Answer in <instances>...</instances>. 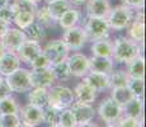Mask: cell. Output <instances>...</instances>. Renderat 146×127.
Masks as SVG:
<instances>
[{
  "label": "cell",
  "instance_id": "1",
  "mask_svg": "<svg viewBox=\"0 0 146 127\" xmlns=\"http://www.w3.org/2000/svg\"><path fill=\"white\" fill-rule=\"evenodd\" d=\"M112 43H113L112 59L119 64H128L137 56L142 55L141 51L144 49V45L136 43L128 37L121 36V37H117Z\"/></svg>",
  "mask_w": 146,
  "mask_h": 127
},
{
  "label": "cell",
  "instance_id": "2",
  "mask_svg": "<svg viewBox=\"0 0 146 127\" xmlns=\"http://www.w3.org/2000/svg\"><path fill=\"white\" fill-rule=\"evenodd\" d=\"M133 19V10L126 5L121 4L114 8H111L106 21L111 31H123L127 29Z\"/></svg>",
  "mask_w": 146,
  "mask_h": 127
},
{
  "label": "cell",
  "instance_id": "3",
  "mask_svg": "<svg viewBox=\"0 0 146 127\" xmlns=\"http://www.w3.org/2000/svg\"><path fill=\"white\" fill-rule=\"evenodd\" d=\"M74 100V92L67 86L52 85L51 88H48V104L47 106L62 111V109L70 108Z\"/></svg>",
  "mask_w": 146,
  "mask_h": 127
},
{
  "label": "cell",
  "instance_id": "4",
  "mask_svg": "<svg viewBox=\"0 0 146 127\" xmlns=\"http://www.w3.org/2000/svg\"><path fill=\"white\" fill-rule=\"evenodd\" d=\"M85 33L88 36V41H100V39H108L111 35V28L107 23L106 18H92L88 17L84 25Z\"/></svg>",
  "mask_w": 146,
  "mask_h": 127
},
{
  "label": "cell",
  "instance_id": "5",
  "mask_svg": "<svg viewBox=\"0 0 146 127\" xmlns=\"http://www.w3.org/2000/svg\"><path fill=\"white\" fill-rule=\"evenodd\" d=\"M5 81L12 93H27L32 89L31 71L24 67H19L10 75L5 76Z\"/></svg>",
  "mask_w": 146,
  "mask_h": 127
},
{
  "label": "cell",
  "instance_id": "6",
  "mask_svg": "<svg viewBox=\"0 0 146 127\" xmlns=\"http://www.w3.org/2000/svg\"><path fill=\"white\" fill-rule=\"evenodd\" d=\"M62 42L66 45L69 51H80L88 42V36L81 25H75L64 32Z\"/></svg>",
  "mask_w": 146,
  "mask_h": 127
},
{
  "label": "cell",
  "instance_id": "7",
  "mask_svg": "<svg viewBox=\"0 0 146 127\" xmlns=\"http://www.w3.org/2000/svg\"><path fill=\"white\" fill-rule=\"evenodd\" d=\"M98 114L104 123H116L122 117V107L108 97L100 102L98 107Z\"/></svg>",
  "mask_w": 146,
  "mask_h": 127
},
{
  "label": "cell",
  "instance_id": "8",
  "mask_svg": "<svg viewBox=\"0 0 146 127\" xmlns=\"http://www.w3.org/2000/svg\"><path fill=\"white\" fill-rule=\"evenodd\" d=\"M69 52L70 51L62 42V39H52V41L47 42L46 46L42 49V53L46 56L51 65L58 63V61L66 60Z\"/></svg>",
  "mask_w": 146,
  "mask_h": 127
},
{
  "label": "cell",
  "instance_id": "9",
  "mask_svg": "<svg viewBox=\"0 0 146 127\" xmlns=\"http://www.w3.org/2000/svg\"><path fill=\"white\" fill-rule=\"evenodd\" d=\"M127 35L131 41L136 42L139 45H144L145 39V15L144 9L135 10L133 19L127 28Z\"/></svg>",
  "mask_w": 146,
  "mask_h": 127
},
{
  "label": "cell",
  "instance_id": "10",
  "mask_svg": "<svg viewBox=\"0 0 146 127\" xmlns=\"http://www.w3.org/2000/svg\"><path fill=\"white\" fill-rule=\"evenodd\" d=\"M67 64L70 67L71 76L84 78L89 72V57L81 52H75L67 56Z\"/></svg>",
  "mask_w": 146,
  "mask_h": 127
},
{
  "label": "cell",
  "instance_id": "11",
  "mask_svg": "<svg viewBox=\"0 0 146 127\" xmlns=\"http://www.w3.org/2000/svg\"><path fill=\"white\" fill-rule=\"evenodd\" d=\"M18 114L21 118V122L24 125L36 127L43 123V108H38V107L32 106L29 103L19 108Z\"/></svg>",
  "mask_w": 146,
  "mask_h": 127
},
{
  "label": "cell",
  "instance_id": "12",
  "mask_svg": "<svg viewBox=\"0 0 146 127\" xmlns=\"http://www.w3.org/2000/svg\"><path fill=\"white\" fill-rule=\"evenodd\" d=\"M27 39L26 35L22 29L19 28H12L5 32V35L0 38V42L4 46L5 51H10V52H17V50L22 46L24 41Z\"/></svg>",
  "mask_w": 146,
  "mask_h": 127
},
{
  "label": "cell",
  "instance_id": "13",
  "mask_svg": "<svg viewBox=\"0 0 146 127\" xmlns=\"http://www.w3.org/2000/svg\"><path fill=\"white\" fill-rule=\"evenodd\" d=\"M55 81H56V78L52 72L51 66L31 71V84H32V88L48 89L55 84Z\"/></svg>",
  "mask_w": 146,
  "mask_h": 127
},
{
  "label": "cell",
  "instance_id": "14",
  "mask_svg": "<svg viewBox=\"0 0 146 127\" xmlns=\"http://www.w3.org/2000/svg\"><path fill=\"white\" fill-rule=\"evenodd\" d=\"M42 52V46L40 42H35L31 39H26L22 43V46L17 50V56L19 57L21 63L29 64L35 57H37L38 55Z\"/></svg>",
  "mask_w": 146,
  "mask_h": 127
},
{
  "label": "cell",
  "instance_id": "15",
  "mask_svg": "<svg viewBox=\"0 0 146 127\" xmlns=\"http://www.w3.org/2000/svg\"><path fill=\"white\" fill-rule=\"evenodd\" d=\"M70 109L75 116V120L78 123H85L90 122L95 116V111L92 104L88 103H81V102L74 100L72 104L70 106Z\"/></svg>",
  "mask_w": 146,
  "mask_h": 127
},
{
  "label": "cell",
  "instance_id": "16",
  "mask_svg": "<svg viewBox=\"0 0 146 127\" xmlns=\"http://www.w3.org/2000/svg\"><path fill=\"white\" fill-rule=\"evenodd\" d=\"M111 8L109 0H88L85 3L86 15L92 18H107Z\"/></svg>",
  "mask_w": 146,
  "mask_h": 127
},
{
  "label": "cell",
  "instance_id": "17",
  "mask_svg": "<svg viewBox=\"0 0 146 127\" xmlns=\"http://www.w3.org/2000/svg\"><path fill=\"white\" fill-rule=\"evenodd\" d=\"M21 60H19L15 52L5 51L4 55L0 57V75L4 76V78L10 75L17 69L21 67Z\"/></svg>",
  "mask_w": 146,
  "mask_h": 127
},
{
  "label": "cell",
  "instance_id": "18",
  "mask_svg": "<svg viewBox=\"0 0 146 127\" xmlns=\"http://www.w3.org/2000/svg\"><path fill=\"white\" fill-rule=\"evenodd\" d=\"M83 81L86 83L88 85H90L97 93L109 89V76H108V74L89 71L88 74L83 78Z\"/></svg>",
  "mask_w": 146,
  "mask_h": 127
},
{
  "label": "cell",
  "instance_id": "19",
  "mask_svg": "<svg viewBox=\"0 0 146 127\" xmlns=\"http://www.w3.org/2000/svg\"><path fill=\"white\" fill-rule=\"evenodd\" d=\"M114 69V60L108 57H98L92 55L89 57V71L111 74Z\"/></svg>",
  "mask_w": 146,
  "mask_h": 127
},
{
  "label": "cell",
  "instance_id": "20",
  "mask_svg": "<svg viewBox=\"0 0 146 127\" xmlns=\"http://www.w3.org/2000/svg\"><path fill=\"white\" fill-rule=\"evenodd\" d=\"M72 92H74L75 100L81 102V103L93 104L95 98H97V92H95L90 85H88L86 83H84V81H81V83L78 84Z\"/></svg>",
  "mask_w": 146,
  "mask_h": 127
},
{
  "label": "cell",
  "instance_id": "21",
  "mask_svg": "<svg viewBox=\"0 0 146 127\" xmlns=\"http://www.w3.org/2000/svg\"><path fill=\"white\" fill-rule=\"evenodd\" d=\"M90 51L93 56L112 59V55H113V43H112V41L109 38L94 41L90 46Z\"/></svg>",
  "mask_w": 146,
  "mask_h": 127
},
{
  "label": "cell",
  "instance_id": "22",
  "mask_svg": "<svg viewBox=\"0 0 146 127\" xmlns=\"http://www.w3.org/2000/svg\"><path fill=\"white\" fill-rule=\"evenodd\" d=\"M28 102L38 108H44L48 104V89L32 88L28 92Z\"/></svg>",
  "mask_w": 146,
  "mask_h": 127
},
{
  "label": "cell",
  "instance_id": "23",
  "mask_svg": "<svg viewBox=\"0 0 146 127\" xmlns=\"http://www.w3.org/2000/svg\"><path fill=\"white\" fill-rule=\"evenodd\" d=\"M127 65L126 72L130 76V79H144L145 76V59L142 55L137 56Z\"/></svg>",
  "mask_w": 146,
  "mask_h": 127
},
{
  "label": "cell",
  "instance_id": "24",
  "mask_svg": "<svg viewBox=\"0 0 146 127\" xmlns=\"http://www.w3.org/2000/svg\"><path fill=\"white\" fill-rule=\"evenodd\" d=\"M142 112H144V100L142 98H132L126 106L122 107V116L133 118H142Z\"/></svg>",
  "mask_w": 146,
  "mask_h": 127
},
{
  "label": "cell",
  "instance_id": "25",
  "mask_svg": "<svg viewBox=\"0 0 146 127\" xmlns=\"http://www.w3.org/2000/svg\"><path fill=\"white\" fill-rule=\"evenodd\" d=\"M79 19H80L79 10L71 7L70 9H67L66 12L58 18L57 24L60 25L64 31H66V29H69V28H72V27H75V25H78Z\"/></svg>",
  "mask_w": 146,
  "mask_h": 127
},
{
  "label": "cell",
  "instance_id": "26",
  "mask_svg": "<svg viewBox=\"0 0 146 127\" xmlns=\"http://www.w3.org/2000/svg\"><path fill=\"white\" fill-rule=\"evenodd\" d=\"M46 7H47V9H48L50 14L53 17V19L57 22L58 18H60L67 9L71 8V4H70L69 0H53V1L47 3Z\"/></svg>",
  "mask_w": 146,
  "mask_h": 127
},
{
  "label": "cell",
  "instance_id": "27",
  "mask_svg": "<svg viewBox=\"0 0 146 127\" xmlns=\"http://www.w3.org/2000/svg\"><path fill=\"white\" fill-rule=\"evenodd\" d=\"M35 18H36V22H38L44 29H47V28H55L56 24H57V22H56L55 19H53V17L50 14L46 5L38 7L37 12L35 14Z\"/></svg>",
  "mask_w": 146,
  "mask_h": 127
},
{
  "label": "cell",
  "instance_id": "28",
  "mask_svg": "<svg viewBox=\"0 0 146 127\" xmlns=\"http://www.w3.org/2000/svg\"><path fill=\"white\" fill-rule=\"evenodd\" d=\"M23 32L26 35L27 39H31V41H35V42H41L46 38V29L36 21L29 27H27Z\"/></svg>",
  "mask_w": 146,
  "mask_h": 127
},
{
  "label": "cell",
  "instance_id": "29",
  "mask_svg": "<svg viewBox=\"0 0 146 127\" xmlns=\"http://www.w3.org/2000/svg\"><path fill=\"white\" fill-rule=\"evenodd\" d=\"M109 76V89L127 86V83L130 80V76L127 75L126 70H113Z\"/></svg>",
  "mask_w": 146,
  "mask_h": 127
},
{
  "label": "cell",
  "instance_id": "30",
  "mask_svg": "<svg viewBox=\"0 0 146 127\" xmlns=\"http://www.w3.org/2000/svg\"><path fill=\"white\" fill-rule=\"evenodd\" d=\"M111 98L116 102L117 104H119L121 107L126 106L132 98H135L132 95V93L128 90L127 86H121V88H113L111 89Z\"/></svg>",
  "mask_w": 146,
  "mask_h": 127
},
{
  "label": "cell",
  "instance_id": "31",
  "mask_svg": "<svg viewBox=\"0 0 146 127\" xmlns=\"http://www.w3.org/2000/svg\"><path fill=\"white\" fill-rule=\"evenodd\" d=\"M51 69H52V72L55 75L56 80H69L71 78V72H70L67 60L58 61V63L51 65Z\"/></svg>",
  "mask_w": 146,
  "mask_h": 127
},
{
  "label": "cell",
  "instance_id": "32",
  "mask_svg": "<svg viewBox=\"0 0 146 127\" xmlns=\"http://www.w3.org/2000/svg\"><path fill=\"white\" fill-rule=\"evenodd\" d=\"M36 21L35 14L33 13H28V12H18L14 13V18H13V23L17 25V28L24 31L27 27H29L33 22Z\"/></svg>",
  "mask_w": 146,
  "mask_h": 127
},
{
  "label": "cell",
  "instance_id": "33",
  "mask_svg": "<svg viewBox=\"0 0 146 127\" xmlns=\"http://www.w3.org/2000/svg\"><path fill=\"white\" fill-rule=\"evenodd\" d=\"M12 7L14 13L18 12H28V13H33L36 14L38 9V4L37 3L29 1V0H13L12 3H9Z\"/></svg>",
  "mask_w": 146,
  "mask_h": 127
},
{
  "label": "cell",
  "instance_id": "34",
  "mask_svg": "<svg viewBox=\"0 0 146 127\" xmlns=\"http://www.w3.org/2000/svg\"><path fill=\"white\" fill-rule=\"evenodd\" d=\"M61 111L57 108H53L51 106H46L43 108V123H47L50 127L58 125Z\"/></svg>",
  "mask_w": 146,
  "mask_h": 127
},
{
  "label": "cell",
  "instance_id": "35",
  "mask_svg": "<svg viewBox=\"0 0 146 127\" xmlns=\"http://www.w3.org/2000/svg\"><path fill=\"white\" fill-rule=\"evenodd\" d=\"M18 112H19V106L17 103L15 98H13L12 95L0 100V114L18 113Z\"/></svg>",
  "mask_w": 146,
  "mask_h": 127
},
{
  "label": "cell",
  "instance_id": "36",
  "mask_svg": "<svg viewBox=\"0 0 146 127\" xmlns=\"http://www.w3.org/2000/svg\"><path fill=\"white\" fill-rule=\"evenodd\" d=\"M127 88L135 98H142L145 92L144 79H130L127 83Z\"/></svg>",
  "mask_w": 146,
  "mask_h": 127
},
{
  "label": "cell",
  "instance_id": "37",
  "mask_svg": "<svg viewBox=\"0 0 146 127\" xmlns=\"http://www.w3.org/2000/svg\"><path fill=\"white\" fill-rule=\"evenodd\" d=\"M58 125L62 126V127H76L78 126V122H76V120H75V116L70 108H66V109H62V111H61Z\"/></svg>",
  "mask_w": 146,
  "mask_h": 127
},
{
  "label": "cell",
  "instance_id": "38",
  "mask_svg": "<svg viewBox=\"0 0 146 127\" xmlns=\"http://www.w3.org/2000/svg\"><path fill=\"white\" fill-rule=\"evenodd\" d=\"M21 118L18 113L0 114V127H18Z\"/></svg>",
  "mask_w": 146,
  "mask_h": 127
},
{
  "label": "cell",
  "instance_id": "39",
  "mask_svg": "<svg viewBox=\"0 0 146 127\" xmlns=\"http://www.w3.org/2000/svg\"><path fill=\"white\" fill-rule=\"evenodd\" d=\"M144 122V117L137 120L133 117H127V116H122L118 121H117V127H142Z\"/></svg>",
  "mask_w": 146,
  "mask_h": 127
},
{
  "label": "cell",
  "instance_id": "40",
  "mask_svg": "<svg viewBox=\"0 0 146 127\" xmlns=\"http://www.w3.org/2000/svg\"><path fill=\"white\" fill-rule=\"evenodd\" d=\"M31 67H32V70H38V69H44V67H48L51 66V64H50V61L47 60V57L43 55V53H40V55L37 56V57H35L32 61L29 63Z\"/></svg>",
  "mask_w": 146,
  "mask_h": 127
},
{
  "label": "cell",
  "instance_id": "41",
  "mask_svg": "<svg viewBox=\"0 0 146 127\" xmlns=\"http://www.w3.org/2000/svg\"><path fill=\"white\" fill-rule=\"evenodd\" d=\"M13 18H14V12L10 7V4L5 5L4 8L0 9V19L4 22H7L8 24H12L13 23Z\"/></svg>",
  "mask_w": 146,
  "mask_h": 127
},
{
  "label": "cell",
  "instance_id": "42",
  "mask_svg": "<svg viewBox=\"0 0 146 127\" xmlns=\"http://www.w3.org/2000/svg\"><path fill=\"white\" fill-rule=\"evenodd\" d=\"M123 5L131 8L132 10H139V9H144L145 5V0H121Z\"/></svg>",
  "mask_w": 146,
  "mask_h": 127
},
{
  "label": "cell",
  "instance_id": "43",
  "mask_svg": "<svg viewBox=\"0 0 146 127\" xmlns=\"http://www.w3.org/2000/svg\"><path fill=\"white\" fill-rule=\"evenodd\" d=\"M9 95H12V92H10L9 86H8L7 81H5V78L0 75V100L9 97Z\"/></svg>",
  "mask_w": 146,
  "mask_h": 127
},
{
  "label": "cell",
  "instance_id": "44",
  "mask_svg": "<svg viewBox=\"0 0 146 127\" xmlns=\"http://www.w3.org/2000/svg\"><path fill=\"white\" fill-rule=\"evenodd\" d=\"M9 28H10V24H8L7 22H4V21L0 19V38L5 35V32H7Z\"/></svg>",
  "mask_w": 146,
  "mask_h": 127
},
{
  "label": "cell",
  "instance_id": "45",
  "mask_svg": "<svg viewBox=\"0 0 146 127\" xmlns=\"http://www.w3.org/2000/svg\"><path fill=\"white\" fill-rule=\"evenodd\" d=\"M70 1V4H74V5H76V7H80V5H84L88 0H69Z\"/></svg>",
  "mask_w": 146,
  "mask_h": 127
},
{
  "label": "cell",
  "instance_id": "46",
  "mask_svg": "<svg viewBox=\"0 0 146 127\" xmlns=\"http://www.w3.org/2000/svg\"><path fill=\"white\" fill-rule=\"evenodd\" d=\"M76 127H98V126L90 121V122H85V123H78Z\"/></svg>",
  "mask_w": 146,
  "mask_h": 127
},
{
  "label": "cell",
  "instance_id": "47",
  "mask_svg": "<svg viewBox=\"0 0 146 127\" xmlns=\"http://www.w3.org/2000/svg\"><path fill=\"white\" fill-rule=\"evenodd\" d=\"M10 3V0H0V9L1 8H4L5 5H8Z\"/></svg>",
  "mask_w": 146,
  "mask_h": 127
},
{
  "label": "cell",
  "instance_id": "48",
  "mask_svg": "<svg viewBox=\"0 0 146 127\" xmlns=\"http://www.w3.org/2000/svg\"><path fill=\"white\" fill-rule=\"evenodd\" d=\"M4 52H5V49H4V46L1 45V42H0V57L4 55Z\"/></svg>",
  "mask_w": 146,
  "mask_h": 127
},
{
  "label": "cell",
  "instance_id": "49",
  "mask_svg": "<svg viewBox=\"0 0 146 127\" xmlns=\"http://www.w3.org/2000/svg\"><path fill=\"white\" fill-rule=\"evenodd\" d=\"M104 127H117L116 123H106Z\"/></svg>",
  "mask_w": 146,
  "mask_h": 127
},
{
  "label": "cell",
  "instance_id": "50",
  "mask_svg": "<svg viewBox=\"0 0 146 127\" xmlns=\"http://www.w3.org/2000/svg\"><path fill=\"white\" fill-rule=\"evenodd\" d=\"M18 127H32V126H28V125H24V123H19V125H18Z\"/></svg>",
  "mask_w": 146,
  "mask_h": 127
},
{
  "label": "cell",
  "instance_id": "51",
  "mask_svg": "<svg viewBox=\"0 0 146 127\" xmlns=\"http://www.w3.org/2000/svg\"><path fill=\"white\" fill-rule=\"evenodd\" d=\"M29 1H33V3H37V4H38V3H40V1H41V0H29Z\"/></svg>",
  "mask_w": 146,
  "mask_h": 127
},
{
  "label": "cell",
  "instance_id": "52",
  "mask_svg": "<svg viewBox=\"0 0 146 127\" xmlns=\"http://www.w3.org/2000/svg\"><path fill=\"white\" fill-rule=\"evenodd\" d=\"M43 1H46V4H47V3H50V1H53V0H43Z\"/></svg>",
  "mask_w": 146,
  "mask_h": 127
},
{
  "label": "cell",
  "instance_id": "53",
  "mask_svg": "<svg viewBox=\"0 0 146 127\" xmlns=\"http://www.w3.org/2000/svg\"><path fill=\"white\" fill-rule=\"evenodd\" d=\"M52 127H62V126H60V125H56V126H52Z\"/></svg>",
  "mask_w": 146,
  "mask_h": 127
}]
</instances>
